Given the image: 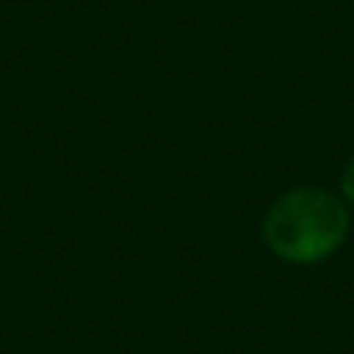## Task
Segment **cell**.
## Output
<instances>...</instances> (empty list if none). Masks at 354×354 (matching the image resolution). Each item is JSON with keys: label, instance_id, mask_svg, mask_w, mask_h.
Here are the masks:
<instances>
[{"label": "cell", "instance_id": "obj_1", "mask_svg": "<svg viewBox=\"0 0 354 354\" xmlns=\"http://www.w3.org/2000/svg\"><path fill=\"white\" fill-rule=\"evenodd\" d=\"M264 243L289 264H317L348 239V205L320 187H295L264 214Z\"/></svg>", "mask_w": 354, "mask_h": 354}, {"label": "cell", "instance_id": "obj_2", "mask_svg": "<svg viewBox=\"0 0 354 354\" xmlns=\"http://www.w3.org/2000/svg\"><path fill=\"white\" fill-rule=\"evenodd\" d=\"M342 199H345V205H354V159L342 171Z\"/></svg>", "mask_w": 354, "mask_h": 354}]
</instances>
